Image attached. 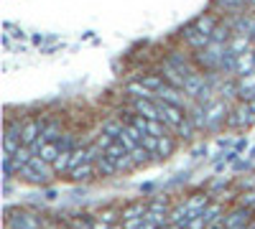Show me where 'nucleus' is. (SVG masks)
Listing matches in <instances>:
<instances>
[{
  "label": "nucleus",
  "mask_w": 255,
  "mask_h": 229,
  "mask_svg": "<svg viewBox=\"0 0 255 229\" xmlns=\"http://www.w3.org/2000/svg\"><path fill=\"white\" fill-rule=\"evenodd\" d=\"M184 41H186V44L191 46V49H194V51H199V49H204L207 44H212V36H207L204 31H199L197 26H189V28H184Z\"/></svg>",
  "instance_id": "39448f33"
},
{
  "label": "nucleus",
  "mask_w": 255,
  "mask_h": 229,
  "mask_svg": "<svg viewBox=\"0 0 255 229\" xmlns=\"http://www.w3.org/2000/svg\"><path fill=\"white\" fill-rule=\"evenodd\" d=\"M92 176H97L95 163H92V160H87L84 165H79V168L72 173V178H74V181H87V178H92Z\"/></svg>",
  "instance_id": "9b49d317"
},
{
  "label": "nucleus",
  "mask_w": 255,
  "mask_h": 229,
  "mask_svg": "<svg viewBox=\"0 0 255 229\" xmlns=\"http://www.w3.org/2000/svg\"><path fill=\"white\" fill-rule=\"evenodd\" d=\"M253 122H255V102H245V105H238L235 110H230V117H227L230 128L243 130Z\"/></svg>",
  "instance_id": "7ed1b4c3"
},
{
  "label": "nucleus",
  "mask_w": 255,
  "mask_h": 229,
  "mask_svg": "<svg viewBox=\"0 0 255 229\" xmlns=\"http://www.w3.org/2000/svg\"><path fill=\"white\" fill-rule=\"evenodd\" d=\"M250 72H255V54L253 51H245V54H240L238 56V76H245V74H250Z\"/></svg>",
  "instance_id": "1a4fd4ad"
},
{
  "label": "nucleus",
  "mask_w": 255,
  "mask_h": 229,
  "mask_svg": "<svg viewBox=\"0 0 255 229\" xmlns=\"http://www.w3.org/2000/svg\"><path fill=\"white\" fill-rule=\"evenodd\" d=\"M95 171H97V176H105V178H108V176H115L118 173V168H115V163L108 158V155H105V153H100L97 158H95Z\"/></svg>",
  "instance_id": "6e6552de"
},
{
  "label": "nucleus",
  "mask_w": 255,
  "mask_h": 229,
  "mask_svg": "<svg viewBox=\"0 0 255 229\" xmlns=\"http://www.w3.org/2000/svg\"><path fill=\"white\" fill-rule=\"evenodd\" d=\"M41 138H44L46 143H59V140H61V122H56V120H44Z\"/></svg>",
  "instance_id": "0eeeda50"
},
{
  "label": "nucleus",
  "mask_w": 255,
  "mask_h": 229,
  "mask_svg": "<svg viewBox=\"0 0 255 229\" xmlns=\"http://www.w3.org/2000/svg\"><path fill=\"white\" fill-rule=\"evenodd\" d=\"M5 227L8 229H54L46 217H41L36 212H20V209L5 212Z\"/></svg>",
  "instance_id": "f03ea898"
},
{
  "label": "nucleus",
  "mask_w": 255,
  "mask_h": 229,
  "mask_svg": "<svg viewBox=\"0 0 255 229\" xmlns=\"http://www.w3.org/2000/svg\"><path fill=\"white\" fill-rule=\"evenodd\" d=\"M248 3H250V5H255V0H248Z\"/></svg>",
  "instance_id": "2eb2a0df"
},
{
  "label": "nucleus",
  "mask_w": 255,
  "mask_h": 229,
  "mask_svg": "<svg viewBox=\"0 0 255 229\" xmlns=\"http://www.w3.org/2000/svg\"><path fill=\"white\" fill-rule=\"evenodd\" d=\"M245 229H255V222H253V224H250V227H245Z\"/></svg>",
  "instance_id": "4468645a"
},
{
  "label": "nucleus",
  "mask_w": 255,
  "mask_h": 229,
  "mask_svg": "<svg viewBox=\"0 0 255 229\" xmlns=\"http://www.w3.org/2000/svg\"><path fill=\"white\" fill-rule=\"evenodd\" d=\"M253 209H248V206H240V209H235V212H230L220 224L225 227V229H245V227H250L253 224Z\"/></svg>",
  "instance_id": "20e7f679"
},
{
  "label": "nucleus",
  "mask_w": 255,
  "mask_h": 229,
  "mask_svg": "<svg viewBox=\"0 0 255 229\" xmlns=\"http://www.w3.org/2000/svg\"><path fill=\"white\" fill-rule=\"evenodd\" d=\"M238 97H243L245 102H255V72L238 79Z\"/></svg>",
  "instance_id": "423d86ee"
},
{
  "label": "nucleus",
  "mask_w": 255,
  "mask_h": 229,
  "mask_svg": "<svg viewBox=\"0 0 255 229\" xmlns=\"http://www.w3.org/2000/svg\"><path fill=\"white\" fill-rule=\"evenodd\" d=\"M230 51H232V54H238V56L245 54V51H250V41H248V36H240V33H238L235 38L230 41Z\"/></svg>",
  "instance_id": "f8f14e48"
},
{
  "label": "nucleus",
  "mask_w": 255,
  "mask_h": 229,
  "mask_svg": "<svg viewBox=\"0 0 255 229\" xmlns=\"http://www.w3.org/2000/svg\"><path fill=\"white\" fill-rule=\"evenodd\" d=\"M38 155L44 158L49 165H54V163H56V158L61 155V151H59V145H56V143H44V148L38 151Z\"/></svg>",
  "instance_id": "9d476101"
},
{
  "label": "nucleus",
  "mask_w": 255,
  "mask_h": 229,
  "mask_svg": "<svg viewBox=\"0 0 255 229\" xmlns=\"http://www.w3.org/2000/svg\"><path fill=\"white\" fill-rule=\"evenodd\" d=\"M253 41H255V33H253Z\"/></svg>",
  "instance_id": "dca6fc26"
},
{
  "label": "nucleus",
  "mask_w": 255,
  "mask_h": 229,
  "mask_svg": "<svg viewBox=\"0 0 255 229\" xmlns=\"http://www.w3.org/2000/svg\"><path fill=\"white\" fill-rule=\"evenodd\" d=\"M245 3H248V0H217V5H222L232 15H240V10L245 8Z\"/></svg>",
  "instance_id": "ddd939ff"
},
{
  "label": "nucleus",
  "mask_w": 255,
  "mask_h": 229,
  "mask_svg": "<svg viewBox=\"0 0 255 229\" xmlns=\"http://www.w3.org/2000/svg\"><path fill=\"white\" fill-rule=\"evenodd\" d=\"M56 173H54V168L51 165L41 158V155H33L23 168L18 171V178H23V181H28V183H36V186H46V183H51V178H54Z\"/></svg>",
  "instance_id": "f257e3e1"
}]
</instances>
